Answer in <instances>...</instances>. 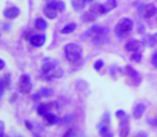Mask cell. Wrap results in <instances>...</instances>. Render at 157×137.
I'll return each mask as SVG.
<instances>
[{"instance_id": "1", "label": "cell", "mask_w": 157, "mask_h": 137, "mask_svg": "<svg viewBox=\"0 0 157 137\" xmlns=\"http://www.w3.org/2000/svg\"><path fill=\"white\" fill-rule=\"evenodd\" d=\"M42 75L46 79L60 78L63 75V71L59 67L57 61L50 60V61H45L44 64L42 65Z\"/></svg>"}, {"instance_id": "2", "label": "cell", "mask_w": 157, "mask_h": 137, "mask_svg": "<svg viewBox=\"0 0 157 137\" xmlns=\"http://www.w3.org/2000/svg\"><path fill=\"white\" fill-rule=\"evenodd\" d=\"M81 46L75 43H69L65 46V56L68 62L72 65H78L82 61V54H83Z\"/></svg>"}, {"instance_id": "3", "label": "cell", "mask_w": 157, "mask_h": 137, "mask_svg": "<svg viewBox=\"0 0 157 137\" xmlns=\"http://www.w3.org/2000/svg\"><path fill=\"white\" fill-rule=\"evenodd\" d=\"M132 28H133L132 20L130 18H123L115 26L114 32H115V35L118 39H124V38L128 37V34L131 32Z\"/></svg>"}, {"instance_id": "4", "label": "cell", "mask_w": 157, "mask_h": 137, "mask_svg": "<svg viewBox=\"0 0 157 137\" xmlns=\"http://www.w3.org/2000/svg\"><path fill=\"white\" fill-rule=\"evenodd\" d=\"M17 89L22 94H29L33 90V84L28 75H22L18 81Z\"/></svg>"}, {"instance_id": "5", "label": "cell", "mask_w": 157, "mask_h": 137, "mask_svg": "<svg viewBox=\"0 0 157 137\" xmlns=\"http://www.w3.org/2000/svg\"><path fill=\"white\" fill-rule=\"evenodd\" d=\"M108 28H105V27H99L98 31L96 32L95 37L93 38V42L96 45H101V44H105V42L108 41Z\"/></svg>"}, {"instance_id": "6", "label": "cell", "mask_w": 157, "mask_h": 137, "mask_svg": "<svg viewBox=\"0 0 157 137\" xmlns=\"http://www.w3.org/2000/svg\"><path fill=\"white\" fill-rule=\"evenodd\" d=\"M125 49L128 52H137L143 50V43L138 40H129L125 43Z\"/></svg>"}, {"instance_id": "7", "label": "cell", "mask_w": 157, "mask_h": 137, "mask_svg": "<svg viewBox=\"0 0 157 137\" xmlns=\"http://www.w3.org/2000/svg\"><path fill=\"white\" fill-rule=\"evenodd\" d=\"M125 74L127 75V77H129V79H130L133 85H138V84H140V81H141L140 74L131 67V65H126V67H125Z\"/></svg>"}, {"instance_id": "8", "label": "cell", "mask_w": 157, "mask_h": 137, "mask_svg": "<svg viewBox=\"0 0 157 137\" xmlns=\"http://www.w3.org/2000/svg\"><path fill=\"white\" fill-rule=\"evenodd\" d=\"M46 37L45 34H41V33H35V34L31 37V39L29 40L30 44L33 47H41L45 44Z\"/></svg>"}, {"instance_id": "9", "label": "cell", "mask_w": 157, "mask_h": 137, "mask_svg": "<svg viewBox=\"0 0 157 137\" xmlns=\"http://www.w3.org/2000/svg\"><path fill=\"white\" fill-rule=\"evenodd\" d=\"M129 134V117L120 119V136L121 137H128Z\"/></svg>"}, {"instance_id": "10", "label": "cell", "mask_w": 157, "mask_h": 137, "mask_svg": "<svg viewBox=\"0 0 157 137\" xmlns=\"http://www.w3.org/2000/svg\"><path fill=\"white\" fill-rule=\"evenodd\" d=\"M57 12H58V10H57V8L55 7V5L53 2L48 3V5H46L45 7L43 8V14L45 15V17L50 18V20L56 18Z\"/></svg>"}, {"instance_id": "11", "label": "cell", "mask_w": 157, "mask_h": 137, "mask_svg": "<svg viewBox=\"0 0 157 137\" xmlns=\"http://www.w3.org/2000/svg\"><path fill=\"white\" fill-rule=\"evenodd\" d=\"M3 15L8 20H14L20 15V9L16 7H10L3 11Z\"/></svg>"}, {"instance_id": "12", "label": "cell", "mask_w": 157, "mask_h": 137, "mask_svg": "<svg viewBox=\"0 0 157 137\" xmlns=\"http://www.w3.org/2000/svg\"><path fill=\"white\" fill-rule=\"evenodd\" d=\"M157 14V8L154 5L150 3V5H146L143 9V16L144 18H151L153 16H155Z\"/></svg>"}, {"instance_id": "13", "label": "cell", "mask_w": 157, "mask_h": 137, "mask_svg": "<svg viewBox=\"0 0 157 137\" xmlns=\"http://www.w3.org/2000/svg\"><path fill=\"white\" fill-rule=\"evenodd\" d=\"M57 121H58V120H57V117L52 113H48V114H46V115L43 116V124L44 125H48V126L54 125Z\"/></svg>"}, {"instance_id": "14", "label": "cell", "mask_w": 157, "mask_h": 137, "mask_svg": "<svg viewBox=\"0 0 157 137\" xmlns=\"http://www.w3.org/2000/svg\"><path fill=\"white\" fill-rule=\"evenodd\" d=\"M145 105L143 103H139V104L136 105L135 109H133V118L135 119H140V118L143 116L144 111H145Z\"/></svg>"}, {"instance_id": "15", "label": "cell", "mask_w": 157, "mask_h": 137, "mask_svg": "<svg viewBox=\"0 0 157 137\" xmlns=\"http://www.w3.org/2000/svg\"><path fill=\"white\" fill-rule=\"evenodd\" d=\"M52 107H53L52 102L46 103V104H41V105H39V106H38V108H37L38 115H39V116H42V117H43L44 115H46V114L50 113V110H51V108H52Z\"/></svg>"}, {"instance_id": "16", "label": "cell", "mask_w": 157, "mask_h": 137, "mask_svg": "<svg viewBox=\"0 0 157 137\" xmlns=\"http://www.w3.org/2000/svg\"><path fill=\"white\" fill-rule=\"evenodd\" d=\"M117 7L116 0H107V2L102 5V14H107L108 12L112 11Z\"/></svg>"}, {"instance_id": "17", "label": "cell", "mask_w": 157, "mask_h": 137, "mask_svg": "<svg viewBox=\"0 0 157 137\" xmlns=\"http://www.w3.org/2000/svg\"><path fill=\"white\" fill-rule=\"evenodd\" d=\"M142 42H143L144 45L147 46V47H150V48L154 47V46L156 45L154 34H148V33H146V34L143 37V39H142Z\"/></svg>"}, {"instance_id": "18", "label": "cell", "mask_w": 157, "mask_h": 137, "mask_svg": "<svg viewBox=\"0 0 157 137\" xmlns=\"http://www.w3.org/2000/svg\"><path fill=\"white\" fill-rule=\"evenodd\" d=\"M11 86V76L9 73H6L1 77V83H0V87L3 89H9Z\"/></svg>"}, {"instance_id": "19", "label": "cell", "mask_w": 157, "mask_h": 137, "mask_svg": "<svg viewBox=\"0 0 157 137\" xmlns=\"http://www.w3.org/2000/svg\"><path fill=\"white\" fill-rule=\"evenodd\" d=\"M81 20L83 23H85V24H90V23H94L95 20H96V14L92 13V12H86V13H84L83 15L81 16Z\"/></svg>"}, {"instance_id": "20", "label": "cell", "mask_w": 157, "mask_h": 137, "mask_svg": "<svg viewBox=\"0 0 157 137\" xmlns=\"http://www.w3.org/2000/svg\"><path fill=\"white\" fill-rule=\"evenodd\" d=\"M35 27L38 30H44V29L48 28V23H46V20H43V18L38 17L35 22Z\"/></svg>"}, {"instance_id": "21", "label": "cell", "mask_w": 157, "mask_h": 137, "mask_svg": "<svg viewBox=\"0 0 157 137\" xmlns=\"http://www.w3.org/2000/svg\"><path fill=\"white\" fill-rule=\"evenodd\" d=\"M85 5V0H72V7L75 11H82Z\"/></svg>"}, {"instance_id": "22", "label": "cell", "mask_w": 157, "mask_h": 137, "mask_svg": "<svg viewBox=\"0 0 157 137\" xmlns=\"http://www.w3.org/2000/svg\"><path fill=\"white\" fill-rule=\"evenodd\" d=\"M75 28H76V25L74 24V23H71V24L66 25V26L60 30V32L63 33V34H69V33L73 32V31L75 30Z\"/></svg>"}, {"instance_id": "23", "label": "cell", "mask_w": 157, "mask_h": 137, "mask_svg": "<svg viewBox=\"0 0 157 137\" xmlns=\"http://www.w3.org/2000/svg\"><path fill=\"white\" fill-rule=\"evenodd\" d=\"M99 128H99V132H100L101 137H112V133L110 132L109 126L101 124V125L99 126Z\"/></svg>"}, {"instance_id": "24", "label": "cell", "mask_w": 157, "mask_h": 137, "mask_svg": "<svg viewBox=\"0 0 157 137\" xmlns=\"http://www.w3.org/2000/svg\"><path fill=\"white\" fill-rule=\"evenodd\" d=\"M90 12L94 14H100L102 15V5L100 3H94L90 5Z\"/></svg>"}, {"instance_id": "25", "label": "cell", "mask_w": 157, "mask_h": 137, "mask_svg": "<svg viewBox=\"0 0 157 137\" xmlns=\"http://www.w3.org/2000/svg\"><path fill=\"white\" fill-rule=\"evenodd\" d=\"M130 59L133 61V62H138L139 63L142 59V54L141 52H132V55L130 56Z\"/></svg>"}, {"instance_id": "26", "label": "cell", "mask_w": 157, "mask_h": 137, "mask_svg": "<svg viewBox=\"0 0 157 137\" xmlns=\"http://www.w3.org/2000/svg\"><path fill=\"white\" fill-rule=\"evenodd\" d=\"M55 5V7L57 8V10H58V11H60V12H63L65 11V9H66V5H65V2H63V1H54V2H53Z\"/></svg>"}, {"instance_id": "27", "label": "cell", "mask_w": 157, "mask_h": 137, "mask_svg": "<svg viewBox=\"0 0 157 137\" xmlns=\"http://www.w3.org/2000/svg\"><path fill=\"white\" fill-rule=\"evenodd\" d=\"M39 92L41 93L42 98H48V96L52 94V91H51L50 89H48V88H43V89H41Z\"/></svg>"}, {"instance_id": "28", "label": "cell", "mask_w": 157, "mask_h": 137, "mask_svg": "<svg viewBox=\"0 0 157 137\" xmlns=\"http://www.w3.org/2000/svg\"><path fill=\"white\" fill-rule=\"evenodd\" d=\"M115 116H116V118H117V119L120 120V119H122V118L126 117V116H127V114L125 113V111L123 110V109H118V110L115 113Z\"/></svg>"}, {"instance_id": "29", "label": "cell", "mask_w": 157, "mask_h": 137, "mask_svg": "<svg viewBox=\"0 0 157 137\" xmlns=\"http://www.w3.org/2000/svg\"><path fill=\"white\" fill-rule=\"evenodd\" d=\"M109 123H110V115H109V113H105L102 119V124L103 125L109 126Z\"/></svg>"}, {"instance_id": "30", "label": "cell", "mask_w": 157, "mask_h": 137, "mask_svg": "<svg viewBox=\"0 0 157 137\" xmlns=\"http://www.w3.org/2000/svg\"><path fill=\"white\" fill-rule=\"evenodd\" d=\"M102 67H103V61L102 60H97L94 64V69L96 71H99Z\"/></svg>"}, {"instance_id": "31", "label": "cell", "mask_w": 157, "mask_h": 137, "mask_svg": "<svg viewBox=\"0 0 157 137\" xmlns=\"http://www.w3.org/2000/svg\"><path fill=\"white\" fill-rule=\"evenodd\" d=\"M33 34H35V32H33V31H31V30H29V31H27V32L24 33L23 38H24V40H27V41H29Z\"/></svg>"}, {"instance_id": "32", "label": "cell", "mask_w": 157, "mask_h": 137, "mask_svg": "<svg viewBox=\"0 0 157 137\" xmlns=\"http://www.w3.org/2000/svg\"><path fill=\"white\" fill-rule=\"evenodd\" d=\"M151 62H152L153 67H155L157 69V52H155L152 55V59H151Z\"/></svg>"}, {"instance_id": "33", "label": "cell", "mask_w": 157, "mask_h": 137, "mask_svg": "<svg viewBox=\"0 0 157 137\" xmlns=\"http://www.w3.org/2000/svg\"><path fill=\"white\" fill-rule=\"evenodd\" d=\"M73 134H74V130H73V128H69V130L66 131L63 137H72V136H73Z\"/></svg>"}, {"instance_id": "34", "label": "cell", "mask_w": 157, "mask_h": 137, "mask_svg": "<svg viewBox=\"0 0 157 137\" xmlns=\"http://www.w3.org/2000/svg\"><path fill=\"white\" fill-rule=\"evenodd\" d=\"M133 137H147V134H146L145 132H143V131H140V132L136 133V134L133 135Z\"/></svg>"}, {"instance_id": "35", "label": "cell", "mask_w": 157, "mask_h": 137, "mask_svg": "<svg viewBox=\"0 0 157 137\" xmlns=\"http://www.w3.org/2000/svg\"><path fill=\"white\" fill-rule=\"evenodd\" d=\"M41 98H42V96H41V93H40L39 91H38L37 93H35V96H33V101H39Z\"/></svg>"}, {"instance_id": "36", "label": "cell", "mask_w": 157, "mask_h": 137, "mask_svg": "<svg viewBox=\"0 0 157 137\" xmlns=\"http://www.w3.org/2000/svg\"><path fill=\"white\" fill-rule=\"evenodd\" d=\"M25 124H26V125L28 126V130H33V126H31V124L29 123L28 121H26V122H25Z\"/></svg>"}, {"instance_id": "37", "label": "cell", "mask_w": 157, "mask_h": 137, "mask_svg": "<svg viewBox=\"0 0 157 137\" xmlns=\"http://www.w3.org/2000/svg\"><path fill=\"white\" fill-rule=\"evenodd\" d=\"M0 61H1V69H3V67H5V61H3V60H0Z\"/></svg>"}, {"instance_id": "38", "label": "cell", "mask_w": 157, "mask_h": 137, "mask_svg": "<svg viewBox=\"0 0 157 137\" xmlns=\"http://www.w3.org/2000/svg\"><path fill=\"white\" fill-rule=\"evenodd\" d=\"M154 38H155V43H156V45H157V33L154 34Z\"/></svg>"}, {"instance_id": "39", "label": "cell", "mask_w": 157, "mask_h": 137, "mask_svg": "<svg viewBox=\"0 0 157 137\" xmlns=\"http://www.w3.org/2000/svg\"><path fill=\"white\" fill-rule=\"evenodd\" d=\"M85 2L86 3H90V2H93V0H85Z\"/></svg>"}, {"instance_id": "40", "label": "cell", "mask_w": 157, "mask_h": 137, "mask_svg": "<svg viewBox=\"0 0 157 137\" xmlns=\"http://www.w3.org/2000/svg\"><path fill=\"white\" fill-rule=\"evenodd\" d=\"M0 137H7V136H5V133H1V136Z\"/></svg>"}]
</instances>
